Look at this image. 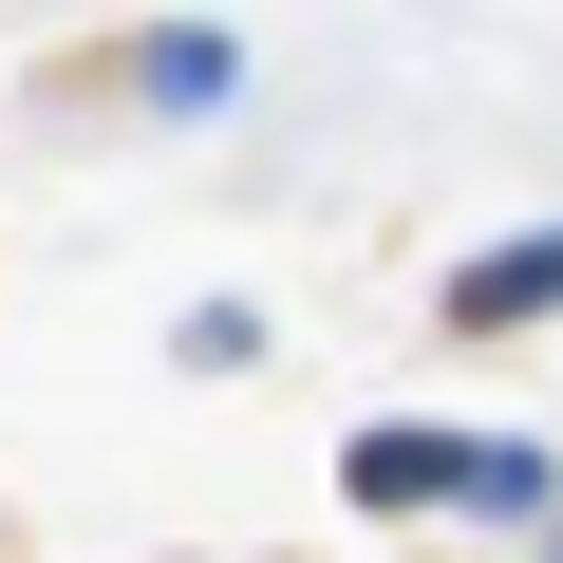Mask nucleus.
I'll list each match as a JSON object with an SVG mask.
<instances>
[{
    "label": "nucleus",
    "mask_w": 563,
    "mask_h": 563,
    "mask_svg": "<svg viewBox=\"0 0 563 563\" xmlns=\"http://www.w3.org/2000/svg\"><path fill=\"white\" fill-rule=\"evenodd\" d=\"M151 95H169V113H225V38H207V20H188V38H151Z\"/></svg>",
    "instance_id": "4"
},
{
    "label": "nucleus",
    "mask_w": 563,
    "mask_h": 563,
    "mask_svg": "<svg viewBox=\"0 0 563 563\" xmlns=\"http://www.w3.org/2000/svg\"><path fill=\"white\" fill-rule=\"evenodd\" d=\"M526 507H544V451L488 432V451H470V526H526Z\"/></svg>",
    "instance_id": "3"
},
{
    "label": "nucleus",
    "mask_w": 563,
    "mask_h": 563,
    "mask_svg": "<svg viewBox=\"0 0 563 563\" xmlns=\"http://www.w3.org/2000/svg\"><path fill=\"white\" fill-rule=\"evenodd\" d=\"M544 301H563V225H526V244H488V263L451 282V320H470V339H507V320H544Z\"/></svg>",
    "instance_id": "2"
},
{
    "label": "nucleus",
    "mask_w": 563,
    "mask_h": 563,
    "mask_svg": "<svg viewBox=\"0 0 563 563\" xmlns=\"http://www.w3.org/2000/svg\"><path fill=\"white\" fill-rule=\"evenodd\" d=\"M470 451H488V432H357L339 488H357V507H470Z\"/></svg>",
    "instance_id": "1"
}]
</instances>
